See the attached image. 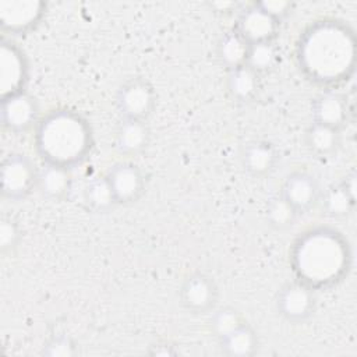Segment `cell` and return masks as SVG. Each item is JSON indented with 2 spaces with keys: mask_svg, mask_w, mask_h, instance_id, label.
I'll return each mask as SVG.
<instances>
[{
  "mask_svg": "<svg viewBox=\"0 0 357 357\" xmlns=\"http://www.w3.org/2000/svg\"><path fill=\"white\" fill-rule=\"evenodd\" d=\"M234 29L248 45L273 42L279 33V22L259 10L255 3H250L238 11Z\"/></svg>",
  "mask_w": 357,
  "mask_h": 357,
  "instance_id": "cell-11",
  "label": "cell"
},
{
  "mask_svg": "<svg viewBox=\"0 0 357 357\" xmlns=\"http://www.w3.org/2000/svg\"><path fill=\"white\" fill-rule=\"evenodd\" d=\"M73 185L70 169L43 163L38 170V185L36 188L49 199L60 201L68 197Z\"/></svg>",
  "mask_w": 357,
  "mask_h": 357,
  "instance_id": "cell-17",
  "label": "cell"
},
{
  "mask_svg": "<svg viewBox=\"0 0 357 357\" xmlns=\"http://www.w3.org/2000/svg\"><path fill=\"white\" fill-rule=\"evenodd\" d=\"M315 290L294 279L284 283L275 298L278 314L293 324L307 321L315 311Z\"/></svg>",
  "mask_w": 357,
  "mask_h": 357,
  "instance_id": "cell-7",
  "label": "cell"
},
{
  "mask_svg": "<svg viewBox=\"0 0 357 357\" xmlns=\"http://www.w3.org/2000/svg\"><path fill=\"white\" fill-rule=\"evenodd\" d=\"M278 56V47L273 45V42L250 45L245 66L259 75L271 71L276 66Z\"/></svg>",
  "mask_w": 357,
  "mask_h": 357,
  "instance_id": "cell-25",
  "label": "cell"
},
{
  "mask_svg": "<svg viewBox=\"0 0 357 357\" xmlns=\"http://www.w3.org/2000/svg\"><path fill=\"white\" fill-rule=\"evenodd\" d=\"M339 132V130L312 121L304 134L305 146L317 156H329L340 145Z\"/></svg>",
  "mask_w": 357,
  "mask_h": 357,
  "instance_id": "cell-21",
  "label": "cell"
},
{
  "mask_svg": "<svg viewBox=\"0 0 357 357\" xmlns=\"http://www.w3.org/2000/svg\"><path fill=\"white\" fill-rule=\"evenodd\" d=\"M248 50L250 45L236 29H231L219 38L216 45V57L227 71H231L245 66Z\"/></svg>",
  "mask_w": 357,
  "mask_h": 357,
  "instance_id": "cell-18",
  "label": "cell"
},
{
  "mask_svg": "<svg viewBox=\"0 0 357 357\" xmlns=\"http://www.w3.org/2000/svg\"><path fill=\"white\" fill-rule=\"evenodd\" d=\"M106 178L113 190L117 204H131L141 198L145 191L142 170L130 162H119L109 167Z\"/></svg>",
  "mask_w": 357,
  "mask_h": 357,
  "instance_id": "cell-12",
  "label": "cell"
},
{
  "mask_svg": "<svg viewBox=\"0 0 357 357\" xmlns=\"http://www.w3.org/2000/svg\"><path fill=\"white\" fill-rule=\"evenodd\" d=\"M40 0H0V28L11 35H24L35 29L46 13Z\"/></svg>",
  "mask_w": 357,
  "mask_h": 357,
  "instance_id": "cell-8",
  "label": "cell"
},
{
  "mask_svg": "<svg viewBox=\"0 0 357 357\" xmlns=\"http://www.w3.org/2000/svg\"><path fill=\"white\" fill-rule=\"evenodd\" d=\"M342 185L344 187L346 192L356 199V173L354 172H350L349 174H346L342 180H340Z\"/></svg>",
  "mask_w": 357,
  "mask_h": 357,
  "instance_id": "cell-32",
  "label": "cell"
},
{
  "mask_svg": "<svg viewBox=\"0 0 357 357\" xmlns=\"http://www.w3.org/2000/svg\"><path fill=\"white\" fill-rule=\"evenodd\" d=\"M1 126L11 132H26L39 123V105L26 91L1 99Z\"/></svg>",
  "mask_w": 357,
  "mask_h": 357,
  "instance_id": "cell-10",
  "label": "cell"
},
{
  "mask_svg": "<svg viewBox=\"0 0 357 357\" xmlns=\"http://www.w3.org/2000/svg\"><path fill=\"white\" fill-rule=\"evenodd\" d=\"M77 344L73 342L71 337L66 335L52 337L42 350V354L47 357H71L77 354Z\"/></svg>",
  "mask_w": 357,
  "mask_h": 357,
  "instance_id": "cell-28",
  "label": "cell"
},
{
  "mask_svg": "<svg viewBox=\"0 0 357 357\" xmlns=\"http://www.w3.org/2000/svg\"><path fill=\"white\" fill-rule=\"evenodd\" d=\"M21 227L11 216H1L0 219V250L3 254L17 248L21 240Z\"/></svg>",
  "mask_w": 357,
  "mask_h": 357,
  "instance_id": "cell-27",
  "label": "cell"
},
{
  "mask_svg": "<svg viewBox=\"0 0 357 357\" xmlns=\"http://www.w3.org/2000/svg\"><path fill=\"white\" fill-rule=\"evenodd\" d=\"M33 144L43 163L71 169L82 163L93 148L89 121L71 109H56L40 117Z\"/></svg>",
  "mask_w": 357,
  "mask_h": 357,
  "instance_id": "cell-3",
  "label": "cell"
},
{
  "mask_svg": "<svg viewBox=\"0 0 357 357\" xmlns=\"http://www.w3.org/2000/svg\"><path fill=\"white\" fill-rule=\"evenodd\" d=\"M258 344L257 332L247 322L219 339L222 353L230 357H251L258 351Z\"/></svg>",
  "mask_w": 357,
  "mask_h": 357,
  "instance_id": "cell-19",
  "label": "cell"
},
{
  "mask_svg": "<svg viewBox=\"0 0 357 357\" xmlns=\"http://www.w3.org/2000/svg\"><path fill=\"white\" fill-rule=\"evenodd\" d=\"M209 7L219 14H231L233 11L238 10V4L236 1H215L209 3Z\"/></svg>",
  "mask_w": 357,
  "mask_h": 357,
  "instance_id": "cell-31",
  "label": "cell"
},
{
  "mask_svg": "<svg viewBox=\"0 0 357 357\" xmlns=\"http://www.w3.org/2000/svg\"><path fill=\"white\" fill-rule=\"evenodd\" d=\"M354 29L339 18H319L308 24L296 42V63L314 85L333 88L347 82L356 70Z\"/></svg>",
  "mask_w": 357,
  "mask_h": 357,
  "instance_id": "cell-1",
  "label": "cell"
},
{
  "mask_svg": "<svg viewBox=\"0 0 357 357\" xmlns=\"http://www.w3.org/2000/svg\"><path fill=\"white\" fill-rule=\"evenodd\" d=\"M351 261L349 240L329 226L304 230L290 248V266L296 279L314 290L339 284L349 275Z\"/></svg>",
  "mask_w": 357,
  "mask_h": 357,
  "instance_id": "cell-2",
  "label": "cell"
},
{
  "mask_svg": "<svg viewBox=\"0 0 357 357\" xmlns=\"http://www.w3.org/2000/svg\"><path fill=\"white\" fill-rule=\"evenodd\" d=\"M312 121L342 130L349 120V106L343 95L335 91H325L319 93L312 102Z\"/></svg>",
  "mask_w": 357,
  "mask_h": 357,
  "instance_id": "cell-15",
  "label": "cell"
},
{
  "mask_svg": "<svg viewBox=\"0 0 357 357\" xmlns=\"http://www.w3.org/2000/svg\"><path fill=\"white\" fill-rule=\"evenodd\" d=\"M151 131L144 120L121 119L114 135V146L123 155H137L149 142Z\"/></svg>",
  "mask_w": 357,
  "mask_h": 357,
  "instance_id": "cell-16",
  "label": "cell"
},
{
  "mask_svg": "<svg viewBox=\"0 0 357 357\" xmlns=\"http://www.w3.org/2000/svg\"><path fill=\"white\" fill-rule=\"evenodd\" d=\"M84 199L95 212H107L119 205L106 176L93 177L85 184Z\"/></svg>",
  "mask_w": 357,
  "mask_h": 357,
  "instance_id": "cell-23",
  "label": "cell"
},
{
  "mask_svg": "<svg viewBox=\"0 0 357 357\" xmlns=\"http://www.w3.org/2000/svg\"><path fill=\"white\" fill-rule=\"evenodd\" d=\"M318 204L321 205L322 212L326 216L333 219H343L353 212L356 206V199L346 192L344 187L339 181L336 184H331L324 191H321Z\"/></svg>",
  "mask_w": 357,
  "mask_h": 357,
  "instance_id": "cell-22",
  "label": "cell"
},
{
  "mask_svg": "<svg viewBox=\"0 0 357 357\" xmlns=\"http://www.w3.org/2000/svg\"><path fill=\"white\" fill-rule=\"evenodd\" d=\"M240 162L244 172L250 176L265 177L275 170L279 162V152L272 142L257 139L243 148Z\"/></svg>",
  "mask_w": 357,
  "mask_h": 357,
  "instance_id": "cell-14",
  "label": "cell"
},
{
  "mask_svg": "<svg viewBox=\"0 0 357 357\" xmlns=\"http://www.w3.org/2000/svg\"><path fill=\"white\" fill-rule=\"evenodd\" d=\"M155 105L156 92L145 78H130L117 89L116 106L121 119L146 121Z\"/></svg>",
  "mask_w": 357,
  "mask_h": 357,
  "instance_id": "cell-6",
  "label": "cell"
},
{
  "mask_svg": "<svg viewBox=\"0 0 357 357\" xmlns=\"http://www.w3.org/2000/svg\"><path fill=\"white\" fill-rule=\"evenodd\" d=\"M243 324H245L243 315L233 307H222V308L213 311V314L209 319L211 332L216 336L218 340L225 337L230 332L236 331Z\"/></svg>",
  "mask_w": 357,
  "mask_h": 357,
  "instance_id": "cell-26",
  "label": "cell"
},
{
  "mask_svg": "<svg viewBox=\"0 0 357 357\" xmlns=\"http://www.w3.org/2000/svg\"><path fill=\"white\" fill-rule=\"evenodd\" d=\"M298 212L293 208V205L286 201L280 194L272 197L266 204L265 219L269 227L275 230H286L294 225L298 218Z\"/></svg>",
  "mask_w": 357,
  "mask_h": 357,
  "instance_id": "cell-24",
  "label": "cell"
},
{
  "mask_svg": "<svg viewBox=\"0 0 357 357\" xmlns=\"http://www.w3.org/2000/svg\"><path fill=\"white\" fill-rule=\"evenodd\" d=\"M226 89L231 99L243 103L250 102L259 89V75L247 66L227 71Z\"/></svg>",
  "mask_w": 357,
  "mask_h": 357,
  "instance_id": "cell-20",
  "label": "cell"
},
{
  "mask_svg": "<svg viewBox=\"0 0 357 357\" xmlns=\"http://www.w3.org/2000/svg\"><path fill=\"white\" fill-rule=\"evenodd\" d=\"M178 296L181 305L187 311L192 314H205L215 308L219 298V290L213 278L204 272H192L183 280Z\"/></svg>",
  "mask_w": 357,
  "mask_h": 357,
  "instance_id": "cell-9",
  "label": "cell"
},
{
  "mask_svg": "<svg viewBox=\"0 0 357 357\" xmlns=\"http://www.w3.org/2000/svg\"><path fill=\"white\" fill-rule=\"evenodd\" d=\"M279 194L301 215L318 205L321 187L312 174L297 170L284 178Z\"/></svg>",
  "mask_w": 357,
  "mask_h": 357,
  "instance_id": "cell-13",
  "label": "cell"
},
{
  "mask_svg": "<svg viewBox=\"0 0 357 357\" xmlns=\"http://www.w3.org/2000/svg\"><path fill=\"white\" fill-rule=\"evenodd\" d=\"M149 354L152 356H172L176 354L174 346H172L169 342H158L152 346H149Z\"/></svg>",
  "mask_w": 357,
  "mask_h": 357,
  "instance_id": "cell-30",
  "label": "cell"
},
{
  "mask_svg": "<svg viewBox=\"0 0 357 357\" xmlns=\"http://www.w3.org/2000/svg\"><path fill=\"white\" fill-rule=\"evenodd\" d=\"M38 170L29 156L10 153L1 162V195L11 201L26 198L38 185Z\"/></svg>",
  "mask_w": 357,
  "mask_h": 357,
  "instance_id": "cell-4",
  "label": "cell"
},
{
  "mask_svg": "<svg viewBox=\"0 0 357 357\" xmlns=\"http://www.w3.org/2000/svg\"><path fill=\"white\" fill-rule=\"evenodd\" d=\"M29 79V61L25 52L11 39L0 46V99L25 92Z\"/></svg>",
  "mask_w": 357,
  "mask_h": 357,
  "instance_id": "cell-5",
  "label": "cell"
},
{
  "mask_svg": "<svg viewBox=\"0 0 357 357\" xmlns=\"http://www.w3.org/2000/svg\"><path fill=\"white\" fill-rule=\"evenodd\" d=\"M254 3L259 10L266 13L279 24L291 13L294 7V3L284 1V0H262V1H254Z\"/></svg>",
  "mask_w": 357,
  "mask_h": 357,
  "instance_id": "cell-29",
  "label": "cell"
}]
</instances>
